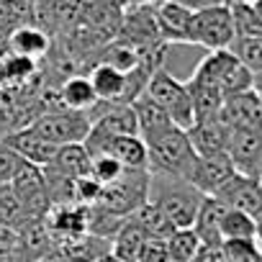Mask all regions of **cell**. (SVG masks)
I'll return each instance as SVG.
<instances>
[{"instance_id":"d590c367","label":"cell","mask_w":262,"mask_h":262,"mask_svg":"<svg viewBox=\"0 0 262 262\" xmlns=\"http://www.w3.org/2000/svg\"><path fill=\"white\" fill-rule=\"evenodd\" d=\"M226 257L229 262H262V252L257 249L254 239H244V242H224Z\"/></svg>"},{"instance_id":"30bf717a","label":"cell","mask_w":262,"mask_h":262,"mask_svg":"<svg viewBox=\"0 0 262 262\" xmlns=\"http://www.w3.org/2000/svg\"><path fill=\"white\" fill-rule=\"evenodd\" d=\"M88 118L95 128H103L105 134H116V137H139V123H137V113L131 108V103H108V100H98L90 111Z\"/></svg>"},{"instance_id":"1f68e13d","label":"cell","mask_w":262,"mask_h":262,"mask_svg":"<svg viewBox=\"0 0 262 262\" xmlns=\"http://www.w3.org/2000/svg\"><path fill=\"white\" fill-rule=\"evenodd\" d=\"M29 219V213L24 211L18 195L13 193L11 183H0V226H11V229H21Z\"/></svg>"},{"instance_id":"f1b7e54d","label":"cell","mask_w":262,"mask_h":262,"mask_svg":"<svg viewBox=\"0 0 262 262\" xmlns=\"http://www.w3.org/2000/svg\"><path fill=\"white\" fill-rule=\"evenodd\" d=\"M47 167H52V170L67 175V178L80 180V178L90 175V155H88L85 144H64V147L57 149L54 160Z\"/></svg>"},{"instance_id":"f546056e","label":"cell","mask_w":262,"mask_h":262,"mask_svg":"<svg viewBox=\"0 0 262 262\" xmlns=\"http://www.w3.org/2000/svg\"><path fill=\"white\" fill-rule=\"evenodd\" d=\"M254 239V219L244 211L226 208L221 219V242H244Z\"/></svg>"},{"instance_id":"836d02e7","label":"cell","mask_w":262,"mask_h":262,"mask_svg":"<svg viewBox=\"0 0 262 262\" xmlns=\"http://www.w3.org/2000/svg\"><path fill=\"white\" fill-rule=\"evenodd\" d=\"M229 49L252 75L262 72V39H234Z\"/></svg>"},{"instance_id":"7c38bea8","label":"cell","mask_w":262,"mask_h":262,"mask_svg":"<svg viewBox=\"0 0 262 262\" xmlns=\"http://www.w3.org/2000/svg\"><path fill=\"white\" fill-rule=\"evenodd\" d=\"M126 8L128 0H80V24L108 39H116Z\"/></svg>"},{"instance_id":"60d3db41","label":"cell","mask_w":262,"mask_h":262,"mask_svg":"<svg viewBox=\"0 0 262 262\" xmlns=\"http://www.w3.org/2000/svg\"><path fill=\"white\" fill-rule=\"evenodd\" d=\"M183 8H188L190 13H198V11H206V8H216V6H226L229 0H175Z\"/></svg>"},{"instance_id":"c3c4849f","label":"cell","mask_w":262,"mask_h":262,"mask_svg":"<svg viewBox=\"0 0 262 262\" xmlns=\"http://www.w3.org/2000/svg\"><path fill=\"white\" fill-rule=\"evenodd\" d=\"M26 3H34V0H26Z\"/></svg>"},{"instance_id":"74e56055","label":"cell","mask_w":262,"mask_h":262,"mask_svg":"<svg viewBox=\"0 0 262 262\" xmlns=\"http://www.w3.org/2000/svg\"><path fill=\"white\" fill-rule=\"evenodd\" d=\"M137 262H170V254H167V244L162 239H149L142 244V252H139V259Z\"/></svg>"},{"instance_id":"ab89813d","label":"cell","mask_w":262,"mask_h":262,"mask_svg":"<svg viewBox=\"0 0 262 262\" xmlns=\"http://www.w3.org/2000/svg\"><path fill=\"white\" fill-rule=\"evenodd\" d=\"M18 249V231L11 226H0V257Z\"/></svg>"},{"instance_id":"681fc988","label":"cell","mask_w":262,"mask_h":262,"mask_svg":"<svg viewBox=\"0 0 262 262\" xmlns=\"http://www.w3.org/2000/svg\"><path fill=\"white\" fill-rule=\"evenodd\" d=\"M259 98H262V95H259Z\"/></svg>"},{"instance_id":"4fadbf2b","label":"cell","mask_w":262,"mask_h":262,"mask_svg":"<svg viewBox=\"0 0 262 262\" xmlns=\"http://www.w3.org/2000/svg\"><path fill=\"white\" fill-rule=\"evenodd\" d=\"M155 16L165 44H190L193 13L188 8H183L175 0H162V3L155 6Z\"/></svg>"},{"instance_id":"7bdbcfd3","label":"cell","mask_w":262,"mask_h":262,"mask_svg":"<svg viewBox=\"0 0 262 262\" xmlns=\"http://www.w3.org/2000/svg\"><path fill=\"white\" fill-rule=\"evenodd\" d=\"M162 0H128V6H157Z\"/></svg>"},{"instance_id":"83f0119b","label":"cell","mask_w":262,"mask_h":262,"mask_svg":"<svg viewBox=\"0 0 262 262\" xmlns=\"http://www.w3.org/2000/svg\"><path fill=\"white\" fill-rule=\"evenodd\" d=\"M144 242H147V234L131 219H126L118 234L111 239V257L118 262H137Z\"/></svg>"},{"instance_id":"e575fe53","label":"cell","mask_w":262,"mask_h":262,"mask_svg":"<svg viewBox=\"0 0 262 262\" xmlns=\"http://www.w3.org/2000/svg\"><path fill=\"white\" fill-rule=\"evenodd\" d=\"M123 165L121 162H116L113 157H108V155H95V157H90V178L93 180H98L100 185H108V183H113V180H118L121 175H123Z\"/></svg>"},{"instance_id":"f35d334b","label":"cell","mask_w":262,"mask_h":262,"mask_svg":"<svg viewBox=\"0 0 262 262\" xmlns=\"http://www.w3.org/2000/svg\"><path fill=\"white\" fill-rule=\"evenodd\" d=\"M190 262H229L224 244H201Z\"/></svg>"},{"instance_id":"cb8c5ba5","label":"cell","mask_w":262,"mask_h":262,"mask_svg":"<svg viewBox=\"0 0 262 262\" xmlns=\"http://www.w3.org/2000/svg\"><path fill=\"white\" fill-rule=\"evenodd\" d=\"M239 64V59L231 54V49H213L208 52L193 70V80H201V82H208V85H216L221 90V82L229 77V72Z\"/></svg>"},{"instance_id":"44dd1931","label":"cell","mask_w":262,"mask_h":262,"mask_svg":"<svg viewBox=\"0 0 262 262\" xmlns=\"http://www.w3.org/2000/svg\"><path fill=\"white\" fill-rule=\"evenodd\" d=\"M90 85L95 90L98 100H108V103H128V88H126V72L95 62L90 67Z\"/></svg>"},{"instance_id":"8d00e7d4","label":"cell","mask_w":262,"mask_h":262,"mask_svg":"<svg viewBox=\"0 0 262 262\" xmlns=\"http://www.w3.org/2000/svg\"><path fill=\"white\" fill-rule=\"evenodd\" d=\"M24 160L0 139V183H11V178L16 175V170H18V165H21Z\"/></svg>"},{"instance_id":"603a6c76","label":"cell","mask_w":262,"mask_h":262,"mask_svg":"<svg viewBox=\"0 0 262 262\" xmlns=\"http://www.w3.org/2000/svg\"><path fill=\"white\" fill-rule=\"evenodd\" d=\"M226 213V206L213 198V195H206L198 213H195V221H193V231L195 236L201 239V244H224L221 242V219Z\"/></svg>"},{"instance_id":"d6a6232c","label":"cell","mask_w":262,"mask_h":262,"mask_svg":"<svg viewBox=\"0 0 262 262\" xmlns=\"http://www.w3.org/2000/svg\"><path fill=\"white\" fill-rule=\"evenodd\" d=\"M170 262H190L201 247V239L195 236L193 229H175L170 239H165Z\"/></svg>"},{"instance_id":"bcb514c9","label":"cell","mask_w":262,"mask_h":262,"mask_svg":"<svg viewBox=\"0 0 262 262\" xmlns=\"http://www.w3.org/2000/svg\"><path fill=\"white\" fill-rule=\"evenodd\" d=\"M229 3H254V0H229Z\"/></svg>"},{"instance_id":"ba28073f","label":"cell","mask_w":262,"mask_h":262,"mask_svg":"<svg viewBox=\"0 0 262 262\" xmlns=\"http://www.w3.org/2000/svg\"><path fill=\"white\" fill-rule=\"evenodd\" d=\"M213 198H219L226 208L244 211V213H249L254 219L257 213H262V180L259 178H252V175L234 172L219 188V193Z\"/></svg>"},{"instance_id":"6da1fadb","label":"cell","mask_w":262,"mask_h":262,"mask_svg":"<svg viewBox=\"0 0 262 262\" xmlns=\"http://www.w3.org/2000/svg\"><path fill=\"white\" fill-rule=\"evenodd\" d=\"M203 198L206 195L190 180H185V178L149 172L147 201H152L155 206H160L178 229H190L193 226L195 213H198Z\"/></svg>"},{"instance_id":"f6af8a7d","label":"cell","mask_w":262,"mask_h":262,"mask_svg":"<svg viewBox=\"0 0 262 262\" xmlns=\"http://www.w3.org/2000/svg\"><path fill=\"white\" fill-rule=\"evenodd\" d=\"M249 6H252V8H254V13L262 18V0H254V3H249Z\"/></svg>"},{"instance_id":"b9f144b4","label":"cell","mask_w":262,"mask_h":262,"mask_svg":"<svg viewBox=\"0 0 262 262\" xmlns=\"http://www.w3.org/2000/svg\"><path fill=\"white\" fill-rule=\"evenodd\" d=\"M254 244H257V249L262 252V213L254 216Z\"/></svg>"},{"instance_id":"8992f818","label":"cell","mask_w":262,"mask_h":262,"mask_svg":"<svg viewBox=\"0 0 262 262\" xmlns=\"http://www.w3.org/2000/svg\"><path fill=\"white\" fill-rule=\"evenodd\" d=\"M231 41H234V18H231L229 3L193 13L190 44L206 47L208 52H213V49H229Z\"/></svg>"},{"instance_id":"9a60e30c","label":"cell","mask_w":262,"mask_h":262,"mask_svg":"<svg viewBox=\"0 0 262 262\" xmlns=\"http://www.w3.org/2000/svg\"><path fill=\"white\" fill-rule=\"evenodd\" d=\"M229 131L231 128L216 116L208 121H195L185 134H188L190 147L198 157H213V155H226Z\"/></svg>"},{"instance_id":"484cf974","label":"cell","mask_w":262,"mask_h":262,"mask_svg":"<svg viewBox=\"0 0 262 262\" xmlns=\"http://www.w3.org/2000/svg\"><path fill=\"white\" fill-rule=\"evenodd\" d=\"M128 219L134 221L149 239H162V242H165V239H170L172 231L178 229V226L170 221V216H167L160 206H155L152 201H144Z\"/></svg>"},{"instance_id":"8fae6325","label":"cell","mask_w":262,"mask_h":262,"mask_svg":"<svg viewBox=\"0 0 262 262\" xmlns=\"http://www.w3.org/2000/svg\"><path fill=\"white\" fill-rule=\"evenodd\" d=\"M219 118L229 128H262V98H259V93L252 88V90L224 98Z\"/></svg>"},{"instance_id":"d6986e66","label":"cell","mask_w":262,"mask_h":262,"mask_svg":"<svg viewBox=\"0 0 262 262\" xmlns=\"http://www.w3.org/2000/svg\"><path fill=\"white\" fill-rule=\"evenodd\" d=\"M8 52H13L18 57H29L34 62H41L52 52V36L44 29H39L36 24L18 26L8 34Z\"/></svg>"},{"instance_id":"d4e9b609","label":"cell","mask_w":262,"mask_h":262,"mask_svg":"<svg viewBox=\"0 0 262 262\" xmlns=\"http://www.w3.org/2000/svg\"><path fill=\"white\" fill-rule=\"evenodd\" d=\"M188 88V95H190V105H193V118L195 121H208V118H216L219 111H221V103H224V95L216 85H208V82H201V80H188L185 82Z\"/></svg>"},{"instance_id":"ac0fdd59","label":"cell","mask_w":262,"mask_h":262,"mask_svg":"<svg viewBox=\"0 0 262 262\" xmlns=\"http://www.w3.org/2000/svg\"><path fill=\"white\" fill-rule=\"evenodd\" d=\"M131 108H134V113H137L139 137H142L144 142H149V139L165 134L167 128L175 126V123L170 121V116L162 111V105H160L147 90H144L142 95H137L134 100H131Z\"/></svg>"},{"instance_id":"277c9868","label":"cell","mask_w":262,"mask_h":262,"mask_svg":"<svg viewBox=\"0 0 262 262\" xmlns=\"http://www.w3.org/2000/svg\"><path fill=\"white\" fill-rule=\"evenodd\" d=\"M90 118L88 111H72V108H54V111H41L29 128L54 147L64 144H82L85 137L90 134Z\"/></svg>"},{"instance_id":"5bb4252c","label":"cell","mask_w":262,"mask_h":262,"mask_svg":"<svg viewBox=\"0 0 262 262\" xmlns=\"http://www.w3.org/2000/svg\"><path fill=\"white\" fill-rule=\"evenodd\" d=\"M44 224L59 247L64 239H72V236L88 231V206H82V203L52 206L44 216Z\"/></svg>"},{"instance_id":"4316f807","label":"cell","mask_w":262,"mask_h":262,"mask_svg":"<svg viewBox=\"0 0 262 262\" xmlns=\"http://www.w3.org/2000/svg\"><path fill=\"white\" fill-rule=\"evenodd\" d=\"M57 93H59L62 105L64 108H72V111H90L98 103L95 90H93L88 75H70L67 80H62V85L57 88Z\"/></svg>"},{"instance_id":"5b68a950","label":"cell","mask_w":262,"mask_h":262,"mask_svg":"<svg viewBox=\"0 0 262 262\" xmlns=\"http://www.w3.org/2000/svg\"><path fill=\"white\" fill-rule=\"evenodd\" d=\"M144 90L162 105V111L170 116V121H172L178 128L188 131V128L195 123V118H193V105H190V95H188L185 82H180L175 75H170V72L165 70V64L152 72V77H149V82H147Z\"/></svg>"},{"instance_id":"ee69618b","label":"cell","mask_w":262,"mask_h":262,"mask_svg":"<svg viewBox=\"0 0 262 262\" xmlns=\"http://www.w3.org/2000/svg\"><path fill=\"white\" fill-rule=\"evenodd\" d=\"M36 262H67V259H62L59 254H52V257H44V259H36Z\"/></svg>"},{"instance_id":"e0dca14e","label":"cell","mask_w":262,"mask_h":262,"mask_svg":"<svg viewBox=\"0 0 262 262\" xmlns=\"http://www.w3.org/2000/svg\"><path fill=\"white\" fill-rule=\"evenodd\" d=\"M234 165L229 155H213V157H198L190 172V183L203 193V195H216L219 188L234 175Z\"/></svg>"},{"instance_id":"3957f363","label":"cell","mask_w":262,"mask_h":262,"mask_svg":"<svg viewBox=\"0 0 262 262\" xmlns=\"http://www.w3.org/2000/svg\"><path fill=\"white\" fill-rule=\"evenodd\" d=\"M147 185H149V172L147 170H123V175L108 185H100L98 201L93 206L128 219L144 201H147Z\"/></svg>"},{"instance_id":"52a82bcc","label":"cell","mask_w":262,"mask_h":262,"mask_svg":"<svg viewBox=\"0 0 262 262\" xmlns=\"http://www.w3.org/2000/svg\"><path fill=\"white\" fill-rule=\"evenodd\" d=\"M11 188L18 195L29 219H44L47 211L52 208V198H49V188H47V178L41 167L31 162H21L16 175L11 178Z\"/></svg>"},{"instance_id":"ffe728a7","label":"cell","mask_w":262,"mask_h":262,"mask_svg":"<svg viewBox=\"0 0 262 262\" xmlns=\"http://www.w3.org/2000/svg\"><path fill=\"white\" fill-rule=\"evenodd\" d=\"M18 249L26 257V262H36L57 254V242L49 234L44 219H31L18 229Z\"/></svg>"},{"instance_id":"9c48e42d","label":"cell","mask_w":262,"mask_h":262,"mask_svg":"<svg viewBox=\"0 0 262 262\" xmlns=\"http://www.w3.org/2000/svg\"><path fill=\"white\" fill-rule=\"evenodd\" d=\"M226 155L236 172L259 178L257 167H259V157H262V128H231Z\"/></svg>"},{"instance_id":"7a4b0ae2","label":"cell","mask_w":262,"mask_h":262,"mask_svg":"<svg viewBox=\"0 0 262 262\" xmlns=\"http://www.w3.org/2000/svg\"><path fill=\"white\" fill-rule=\"evenodd\" d=\"M147 144V172H162L190 180L198 155L190 147V139L183 128L172 126L165 134L144 142Z\"/></svg>"},{"instance_id":"4dcf8cb0","label":"cell","mask_w":262,"mask_h":262,"mask_svg":"<svg viewBox=\"0 0 262 262\" xmlns=\"http://www.w3.org/2000/svg\"><path fill=\"white\" fill-rule=\"evenodd\" d=\"M234 18V39H262V18L249 3H229Z\"/></svg>"},{"instance_id":"2e32d148","label":"cell","mask_w":262,"mask_h":262,"mask_svg":"<svg viewBox=\"0 0 262 262\" xmlns=\"http://www.w3.org/2000/svg\"><path fill=\"white\" fill-rule=\"evenodd\" d=\"M3 142H6L24 162H31V165H36V167H47V165L54 160L57 149H59V147H54L52 142L41 139L36 131H31L29 126L16 128V131H11V134H6Z\"/></svg>"},{"instance_id":"7dc6e473","label":"cell","mask_w":262,"mask_h":262,"mask_svg":"<svg viewBox=\"0 0 262 262\" xmlns=\"http://www.w3.org/2000/svg\"><path fill=\"white\" fill-rule=\"evenodd\" d=\"M257 175H259V180H262V157H259V167H257Z\"/></svg>"},{"instance_id":"7402d4cb","label":"cell","mask_w":262,"mask_h":262,"mask_svg":"<svg viewBox=\"0 0 262 262\" xmlns=\"http://www.w3.org/2000/svg\"><path fill=\"white\" fill-rule=\"evenodd\" d=\"M57 254L67 262H98L111 254V239L95 236V234H77L72 239H64L57 247Z\"/></svg>"}]
</instances>
